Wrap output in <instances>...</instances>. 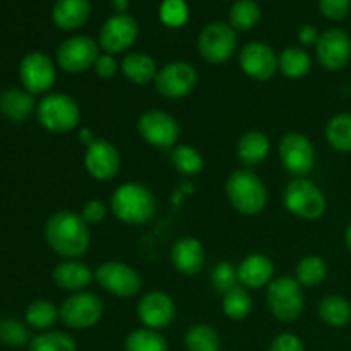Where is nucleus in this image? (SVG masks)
Instances as JSON below:
<instances>
[{
	"label": "nucleus",
	"mask_w": 351,
	"mask_h": 351,
	"mask_svg": "<svg viewBox=\"0 0 351 351\" xmlns=\"http://www.w3.org/2000/svg\"><path fill=\"white\" fill-rule=\"evenodd\" d=\"M45 237L50 249L65 259L81 257L91 243L88 223L74 211H58L51 215L45 226Z\"/></svg>",
	"instance_id": "f257e3e1"
},
{
	"label": "nucleus",
	"mask_w": 351,
	"mask_h": 351,
	"mask_svg": "<svg viewBox=\"0 0 351 351\" xmlns=\"http://www.w3.org/2000/svg\"><path fill=\"white\" fill-rule=\"evenodd\" d=\"M110 209L119 221L127 225H144L156 213V197L146 185L127 182L119 185L112 194Z\"/></svg>",
	"instance_id": "f03ea898"
},
{
	"label": "nucleus",
	"mask_w": 351,
	"mask_h": 351,
	"mask_svg": "<svg viewBox=\"0 0 351 351\" xmlns=\"http://www.w3.org/2000/svg\"><path fill=\"white\" fill-rule=\"evenodd\" d=\"M226 195L233 208L242 215L252 216L267 204V189L252 170H237L226 180Z\"/></svg>",
	"instance_id": "7ed1b4c3"
},
{
	"label": "nucleus",
	"mask_w": 351,
	"mask_h": 351,
	"mask_svg": "<svg viewBox=\"0 0 351 351\" xmlns=\"http://www.w3.org/2000/svg\"><path fill=\"white\" fill-rule=\"evenodd\" d=\"M38 120L50 132H71L79 125L81 112L74 99L65 93H51L40 101L36 108Z\"/></svg>",
	"instance_id": "20e7f679"
},
{
	"label": "nucleus",
	"mask_w": 351,
	"mask_h": 351,
	"mask_svg": "<svg viewBox=\"0 0 351 351\" xmlns=\"http://www.w3.org/2000/svg\"><path fill=\"white\" fill-rule=\"evenodd\" d=\"M266 302L271 314L283 322L295 321L305 307L302 285L295 278L281 276L267 285Z\"/></svg>",
	"instance_id": "39448f33"
},
{
	"label": "nucleus",
	"mask_w": 351,
	"mask_h": 351,
	"mask_svg": "<svg viewBox=\"0 0 351 351\" xmlns=\"http://www.w3.org/2000/svg\"><path fill=\"white\" fill-rule=\"evenodd\" d=\"M283 202L291 215L302 219H317L326 211V197L321 189L307 178H295L285 187Z\"/></svg>",
	"instance_id": "423d86ee"
},
{
	"label": "nucleus",
	"mask_w": 351,
	"mask_h": 351,
	"mask_svg": "<svg viewBox=\"0 0 351 351\" xmlns=\"http://www.w3.org/2000/svg\"><path fill=\"white\" fill-rule=\"evenodd\" d=\"M237 48V34L230 24L213 23L201 31L197 50L209 64H223L228 60Z\"/></svg>",
	"instance_id": "0eeeda50"
},
{
	"label": "nucleus",
	"mask_w": 351,
	"mask_h": 351,
	"mask_svg": "<svg viewBox=\"0 0 351 351\" xmlns=\"http://www.w3.org/2000/svg\"><path fill=\"white\" fill-rule=\"evenodd\" d=\"M103 315V302L98 295L79 291L64 300L60 319L71 329H89L98 324Z\"/></svg>",
	"instance_id": "6e6552de"
},
{
	"label": "nucleus",
	"mask_w": 351,
	"mask_h": 351,
	"mask_svg": "<svg viewBox=\"0 0 351 351\" xmlns=\"http://www.w3.org/2000/svg\"><path fill=\"white\" fill-rule=\"evenodd\" d=\"M95 278L103 290L110 291L115 297L130 298L139 293L143 288V280H141L139 273L129 264L117 263V261L101 264L96 269Z\"/></svg>",
	"instance_id": "1a4fd4ad"
},
{
	"label": "nucleus",
	"mask_w": 351,
	"mask_h": 351,
	"mask_svg": "<svg viewBox=\"0 0 351 351\" xmlns=\"http://www.w3.org/2000/svg\"><path fill=\"white\" fill-rule=\"evenodd\" d=\"M197 84V72L187 62H170L160 69L154 79V88L161 96L180 99L191 95Z\"/></svg>",
	"instance_id": "9d476101"
},
{
	"label": "nucleus",
	"mask_w": 351,
	"mask_h": 351,
	"mask_svg": "<svg viewBox=\"0 0 351 351\" xmlns=\"http://www.w3.org/2000/svg\"><path fill=\"white\" fill-rule=\"evenodd\" d=\"M99 57L98 45L93 38L79 34L65 40L58 47L57 62L65 72L71 74H81L91 69Z\"/></svg>",
	"instance_id": "9b49d317"
},
{
	"label": "nucleus",
	"mask_w": 351,
	"mask_h": 351,
	"mask_svg": "<svg viewBox=\"0 0 351 351\" xmlns=\"http://www.w3.org/2000/svg\"><path fill=\"white\" fill-rule=\"evenodd\" d=\"M55 65L43 51H31L21 60L19 79L31 95H43L51 89L55 82Z\"/></svg>",
	"instance_id": "f8f14e48"
},
{
	"label": "nucleus",
	"mask_w": 351,
	"mask_h": 351,
	"mask_svg": "<svg viewBox=\"0 0 351 351\" xmlns=\"http://www.w3.org/2000/svg\"><path fill=\"white\" fill-rule=\"evenodd\" d=\"M137 129L146 143H149L151 146L161 147V149L175 146L178 136H180V127H178L177 120L170 113L161 112V110H149V112L143 113L139 123H137Z\"/></svg>",
	"instance_id": "ddd939ff"
},
{
	"label": "nucleus",
	"mask_w": 351,
	"mask_h": 351,
	"mask_svg": "<svg viewBox=\"0 0 351 351\" xmlns=\"http://www.w3.org/2000/svg\"><path fill=\"white\" fill-rule=\"evenodd\" d=\"M139 34V24L129 14H115L99 29V47L105 53H122L134 45Z\"/></svg>",
	"instance_id": "4468645a"
},
{
	"label": "nucleus",
	"mask_w": 351,
	"mask_h": 351,
	"mask_svg": "<svg viewBox=\"0 0 351 351\" xmlns=\"http://www.w3.org/2000/svg\"><path fill=\"white\" fill-rule=\"evenodd\" d=\"M280 158L283 167L291 175L300 178L314 168L315 151L307 136L300 132H290L281 139Z\"/></svg>",
	"instance_id": "2eb2a0df"
},
{
	"label": "nucleus",
	"mask_w": 351,
	"mask_h": 351,
	"mask_svg": "<svg viewBox=\"0 0 351 351\" xmlns=\"http://www.w3.org/2000/svg\"><path fill=\"white\" fill-rule=\"evenodd\" d=\"M84 165L93 178L105 182L117 177L122 160L119 149L112 143L106 139H93L86 149Z\"/></svg>",
	"instance_id": "dca6fc26"
},
{
	"label": "nucleus",
	"mask_w": 351,
	"mask_h": 351,
	"mask_svg": "<svg viewBox=\"0 0 351 351\" xmlns=\"http://www.w3.org/2000/svg\"><path fill=\"white\" fill-rule=\"evenodd\" d=\"M319 64L328 71H339L351 60V38L341 29H328L315 43Z\"/></svg>",
	"instance_id": "f3484780"
},
{
	"label": "nucleus",
	"mask_w": 351,
	"mask_h": 351,
	"mask_svg": "<svg viewBox=\"0 0 351 351\" xmlns=\"http://www.w3.org/2000/svg\"><path fill=\"white\" fill-rule=\"evenodd\" d=\"M240 67L256 81H269L278 71V57L266 43L252 41L240 51Z\"/></svg>",
	"instance_id": "a211bd4d"
},
{
	"label": "nucleus",
	"mask_w": 351,
	"mask_h": 351,
	"mask_svg": "<svg viewBox=\"0 0 351 351\" xmlns=\"http://www.w3.org/2000/svg\"><path fill=\"white\" fill-rule=\"evenodd\" d=\"M175 312H177L175 302L171 300L170 295L163 293V291L146 293L137 305V315H139L141 322L147 329H154V331L170 326L175 317Z\"/></svg>",
	"instance_id": "6ab92c4d"
},
{
	"label": "nucleus",
	"mask_w": 351,
	"mask_h": 351,
	"mask_svg": "<svg viewBox=\"0 0 351 351\" xmlns=\"http://www.w3.org/2000/svg\"><path fill=\"white\" fill-rule=\"evenodd\" d=\"M171 263L178 273L185 276H195L202 271L206 264L204 245L197 239L185 237L175 242L171 249Z\"/></svg>",
	"instance_id": "aec40b11"
},
{
	"label": "nucleus",
	"mask_w": 351,
	"mask_h": 351,
	"mask_svg": "<svg viewBox=\"0 0 351 351\" xmlns=\"http://www.w3.org/2000/svg\"><path fill=\"white\" fill-rule=\"evenodd\" d=\"M237 269H239V283L250 290L267 287L273 281L274 264L263 254H252L245 257Z\"/></svg>",
	"instance_id": "412c9836"
},
{
	"label": "nucleus",
	"mask_w": 351,
	"mask_h": 351,
	"mask_svg": "<svg viewBox=\"0 0 351 351\" xmlns=\"http://www.w3.org/2000/svg\"><path fill=\"white\" fill-rule=\"evenodd\" d=\"M91 14L89 0H57L51 10L55 26L64 31H75L84 26Z\"/></svg>",
	"instance_id": "4be33fe9"
},
{
	"label": "nucleus",
	"mask_w": 351,
	"mask_h": 351,
	"mask_svg": "<svg viewBox=\"0 0 351 351\" xmlns=\"http://www.w3.org/2000/svg\"><path fill=\"white\" fill-rule=\"evenodd\" d=\"M53 281L60 290L79 293L93 281V271L79 261L69 259L53 269Z\"/></svg>",
	"instance_id": "5701e85b"
},
{
	"label": "nucleus",
	"mask_w": 351,
	"mask_h": 351,
	"mask_svg": "<svg viewBox=\"0 0 351 351\" xmlns=\"http://www.w3.org/2000/svg\"><path fill=\"white\" fill-rule=\"evenodd\" d=\"M36 110L34 95L26 89L9 88L0 93V113L10 122H24Z\"/></svg>",
	"instance_id": "b1692460"
},
{
	"label": "nucleus",
	"mask_w": 351,
	"mask_h": 351,
	"mask_svg": "<svg viewBox=\"0 0 351 351\" xmlns=\"http://www.w3.org/2000/svg\"><path fill=\"white\" fill-rule=\"evenodd\" d=\"M269 139L261 130H250V132L243 134L237 146V154H239L240 163L245 168L257 167L263 163L269 154Z\"/></svg>",
	"instance_id": "393cba45"
},
{
	"label": "nucleus",
	"mask_w": 351,
	"mask_h": 351,
	"mask_svg": "<svg viewBox=\"0 0 351 351\" xmlns=\"http://www.w3.org/2000/svg\"><path fill=\"white\" fill-rule=\"evenodd\" d=\"M122 72L130 82L134 84H147V82L156 79L158 69H156V62L154 58H151L149 55L146 53H129L125 58L122 60Z\"/></svg>",
	"instance_id": "a878e982"
},
{
	"label": "nucleus",
	"mask_w": 351,
	"mask_h": 351,
	"mask_svg": "<svg viewBox=\"0 0 351 351\" xmlns=\"http://www.w3.org/2000/svg\"><path fill=\"white\" fill-rule=\"evenodd\" d=\"M312 67L311 55L297 47L285 48L278 57V71L290 79H300L308 74Z\"/></svg>",
	"instance_id": "bb28decb"
},
{
	"label": "nucleus",
	"mask_w": 351,
	"mask_h": 351,
	"mask_svg": "<svg viewBox=\"0 0 351 351\" xmlns=\"http://www.w3.org/2000/svg\"><path fill=\"white\" fill-rule=\"evenodd\" d=\"M319 315L326 324L343 328L351 321V304L339 295H329L319 304Z\"/></svg>",
	"instance_id": "cd10ccee"
},
{
	"label": "nucleus",
	"mask_w": 351,
	"mask_h": 351,
	"mask_svg": "<svg viewBox=\"0 0 351 351\" xmlns=\"http://www.w3.org/2000/svg\"><path fill=\"white\" fill-rule=\"evenodd\" d=\"M326 276H328V264L321 256H315V254L304 257L295 269V280L305 288L319 287L326 280Z\"/></svg>",
	"instance_id": "c85d7f7f"
},
{
	"label": "nucleus",
	"mask_w": 351,
	"mask_h": 351,
	"mask_svg": "<svg viewBox=\"0 0 351 351\" xmlns=\"http://www.w3.org/2000/svg\"><path fill=\"white\" fill-rule=\"evenodd\" d=\"M326 139L336 151L351 153V113H341L329 120Z\"/></svg>",
	"instance_id": "c756f323"
},
{
	"label": "nucleus",
	"mask_w": 351,
	"mask_h": 351,
	"mask_svg": "<svg viewBox=\"0 0 351 351\" xmlns=\"http://www.w3.org/2000/svg\"><path fill=\"white\" fill-rule=\"evenodd\" d=\"M60 317V311L48 300H36L26 308V322L33 329L47 331Z\"/></svg>",
	"instance_id": "7c9ffc66"
},
{
	"label": "nucleus",
	"mask_w": 351,
	"mask_h": 351,
	"mask_svg": "<svg viewBox=\"0 0 351 351\" xmlns=\"http://www.w3.org/2000/svg\"><path fill=\"white\" fill-rule=\"evenodd\" d=\"M223 311L230 319H245L252 311V298H250L249 291L242 285H237L230 291L223 295Z\"/></svg>",
	"instance_id": "2f4dec72"
},
{
	"label": "nucleus",
	"mask_w": 351,
	"mask_h": 351,
	"mask_svg": "<svg viewBox=\"0 0 351 351\" xmlns=\"http://www.w3.org/2000/svg\"><path fill=\"white\" fill-rule=\"evenodd\" d=\"M187 351H219V336L211 326L197 324L192 326L185 335Z\"/></svg>",
	"instance_id": "473e14b6"
},
{
	"label": "nucleus",
	"mask_w": 351,
	"mask_h": 351,
	"mask_svg": "<svg viewBox=\"0 0 351 351\" xmlns=\"http://www.w3.org/2000/svg\"><path fill=\"white\" fill-rule=\"evenodd\" d=\"M125 351H168V343L154 329H136L127 336Z\"/></svg>",
	"instance_id": "72a5a7b5"
},
{
	"label": "nucleus",
	"mask_w": 351,
	"mask_h": 351,
	"mask_svg": "<svg viewBox=\"0 0 351 351\" xmlns=\"http://www.w3.org/2000/svg\"><path fill=\"white\" fill-rule=\"evenodd\" d=\"M228 19L230 26H232L233 29H252V27L259 23L261 9L254 0H239V2L233 3L232 9H230Z\"/></svg>",
	"instance_id": "f704fd0d"
},
{
	"label": "nucleus",
	"mask_w": 351,
	"mask_h": 351,
	"mask_svg": "<svg viewBox=\"0 0 351 351\" xmlns=\"http://www.w3.org/2000/svg\"><path fill=\"white\" fill-rule=\"evenodd\" d=\"M27 351H75V341L67 332L45 331L31 339Z\"/></svg>",
	"instance_id": "c9c22d12"
},
{
	"label": "nucleus",
	"mask_w": 351,
	"mask_h": 351,
	"mask_svg": "<svg viewBox=\"0 0 351 351\" xmlns=\"http://www.w3.org/2000/svg\"><path fill=\"white\" fill-rule=\"evenodd\" d=\"M171 163L182 175H189V177L197 175L204 167L202 154L195 147L187 146V144L175 147L171 153Z\"/></svg>",
	"instance_id": "e433bc0d"
},
{
	"label": "nucleus",
	"mask_w": 351,
	"mask_h": 351,
	"mask_svg": "<svg viewBox=\"0 0 351 351\" xmlns=\"http://www.w3.org/2000/svg\"><path fill=\"white\" fill-rule=\"evenodd\" d=\"M29 341V331L23 322L16 319H3L0 321V343L7 346H24Z\"/></svg>",
	"instance_id": "4c0bfd02"
},
{
	"label": "nucleus",
	"mask_w": 351,
	"mask_h": 351,
	"mask_svg": "<svg viewBox=\"0 0 351 351\" xmlns=\"http://www.w3.org/2000/svg\"><path fill=\"white\" fill-rule=\"evenodd\" d=\"M211 285L215 291L225 295L239 285V269L226 261L216 264L211 273Z\"/></svg>",
	"instance_id": "58836bf2"
},
{
	"label": "nucleus",
	"mask_w": 351,
	"mask_h": 351,
	"mask_svg": "<svg viewBox=\"0 0 351 351\" xmlns=\"http://www.w3.org/2000/svg\"><path fill=\"white\" fill-rule=\"evenodd\" d=\"M187 5L184 0H165L160 9V17L168 26L178 27L187 21Z\"/></svg>",
	"instance_id": "ea45409f"
},
{
	"label": "nucleus",
	"mask_w": 351,
	"mask_h": 351,
	"mask_svg": "<svg viewBox=\"0 0 351 351\" xmlns=\"http://www.w3.org/2000/svg\"><path fill=\"white\" fill-rule=\"evenodd\" d=\"M322 16L331 21H343L351 10V0H319Z\"/></svg>",
	"instance_id": "a19ab883"
},
{
	"label": "nucleus",
	"mask_w": 351,
	"mask_h": 351,
	"mask_svg": "<svg viewBox=\"0 0 351 351\" xmlns=\"http://www.w3.org/2000/svg\"><path fill=\"white\" fill-rule=\"evenodd\" d=\"M106 211L108 209H106L105 202L98 201V199H91V201H88L84 204L81 216L88 225H96V223H101L105 219Z\"/></svg>",
	"instance_id": "79ce46f5"
},
{
	"label": "nucleus",
	"mask_w": 351,
	"mask_h": 351,
	"mask_svg": "<svg viewBox=\"0 0 351 351\" xmlns=\"http://www.w3.org/2000/svg\"><path fill=\"white\" fill-rule=\"evenodd\" d=\"M269 351H304V343L298 336L287 332V335H280L271 343Z\"/></svg>",
	"instance_id": "37998d69"
},
{
	"label": "nucleus",
	"mask_w": 351,
	"mask_h": 351,
	"mask_svg": "<svg viewBox=\"0 0 351 351\" xmlns=\"http://www.w3.org/2000/svg\"><path fill=\"white\" fill-rule=\"evenodd\" d=\"M95 71L99 77L112 79L117 74V71H119V64H117L115 57L112 53H103L96 60Z\"/></svg>",
	"instance_id": "c03bdc74"
},
{
	"label": "nucleus",
	"mask_w": 351,
	"mask_h": 351,
	"mask_svg": "<svg viewBox=\"0 0 351 351\" xmlns=\"http://www.w3.org/2000/svg\"><path fill=\"white\" fill-rule=\"evenodd\" d=\"M319 36H321V34H317V29H315L314 26H311V24H305V26L298 31V38H300V41L304 45L317 43Z\"/></svg>",
	"instance_id": "a18cd8bd"
},
{
	"label": "nucleus",
	"mask_w": 351,
	"mask_h": 351,
	"mask_svg": "<svg viewBox=\"0 0 351 351\" xmlns=\"http://www.w3.org/2000/svg\"><path fill=\"white\" fill-rule=\"evenodd\" d=\"M110 3L117 14H125L127 7H129V0H110Z\"/></svg>",
	"instance_id": "49530a36"
},
{
	"label": "nucleus",
	"mask_w": 351,
	"mask_h": 351,
	"mask_svg": "<svg viewBox=\"0 0 351 351\" xmlns=\"http://www.w3.org/2000/svg\"><path fill=\"white\" fill-rule=\"evenodd\" d=\"M345 242H346V247H348V250H350V252H351V225L348 226V230H346Z\"/></svg>",
	"instance_id": "de8ad7c7"
}]
</instances>
